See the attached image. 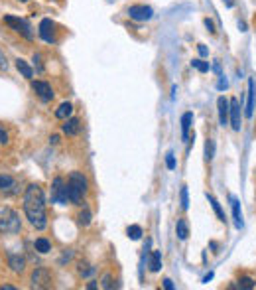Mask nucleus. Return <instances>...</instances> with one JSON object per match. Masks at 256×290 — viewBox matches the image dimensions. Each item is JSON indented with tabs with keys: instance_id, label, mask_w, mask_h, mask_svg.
I'll use <instances>...</instances> for the list:
<instances>
[{
	"instance_id": "20",
	"label": "nucleus",
	"mask_w": 256,
	"mask_h": 290,
	"mask_svg": "<svg viewBox=\"0 0 256 290\" xmlns=\"http://www.w3.org/2000/svg\"><path fill=\"white\" fill-rule=\"evenodd\" d=\"M176 233H178V239H180V241H186V239L190 237V225H188L186 219H178V223H176Z\"/></svg>"
},
{
	"instance_id": "25",
	"label": "nucleus",
	"mask_w": 256,
	"mask_h": 290,
	"mask_svg": "<svg viewBox=\"0 0 256 290\" xmlns=\"http://www.w3.org/2000/svg\"><path fill=\"white\" fill-rule=\"evenodd\" d=\"M213 158H215V140L207 138V142H205V162H211Z\"/></svg>"
},
{
	"instance_id": "31",
	"label": "nucleus",
	"mask_w": 256,
	"mask_h": 290,
	"mask_svg": "<svg viewBox=\"0 0 256 290\" xmlns=\"http://www.w3.org/2000/svg\"><path fill=\"white\" fill-rule=\"evenodd\" d=\"M100 286H102V288H112V286H114V284H112V276H110V274H102Z\"/></svg>"
},
{
	"instance_id": "44",
	"label": "nucleus",
	"mask_w": 256,
	"mask_h": 290,
	"mask_svg": "<svg viewBox=\"0 0 256 290\" xmlns=\"http://www.w3.org/2000/svg\"><path fill=\"white\" fill-rule=\"evenodd\" d=\"M224 4H226V6H228V8H232V0H223Z\"/></svg>"
},
{
	"instance_id": "27",
	"label": "nucleus",
	"mask_w": 256,
	"mask_h": 290,
	"mask_svg": "<svg viewBox=\"0 0 256 290\" xmlns=\"http://www.w3.org/2000/svg\"><path fill=\"white\" fill-rule=\"evenodd\" d=\"M95 266L93 264H87V262H81L79 264V274L81 276H91V274H95Z\"/></svg>"
},
{
	"instance_id": "30",
	"label": "nucleus",
	"mask_w": 256,
	"mask_h": 290,
	"mask_svg": "<svg viewBox=\"0 0 256 290\" xmlns=\"http://www.w3.org/2000/svg\"><path fill=\"white\" fill-rule=\"evenodd\" d=\"M192 67L193 69H197V71H201V73H207V71H209V64L203 62V60H193Z\"/></svg>"
},
{
	"instance_id": "9",
	"label": "nucleus",
	"mask_w": 256,
	"mask_h": 290,
	"mask_svg": "<svg viewBox=\"0 0 256 290\" xmlns=\"http://www.w3.org/2000/svg\"><path fill=\"white\" fill-rule=\"evenodd\" d=\"M38 34H40V38L46 42V44H56V24L50 20V18H44L42 22H40V30H38Z\"/></svg>"
},
{
	"instance_id": "7",
	"label": "nucleus",
	"mask_w": 256,
	"mask_h": 290,
	"mask_svg": "<svg viewBox=\"0 0 256 290\" xmlns=\"http://www.w3.org/2000/svg\"><path fill=\"white\" fill-rule=\"evenodd\" d=\"M128 16L136 22H148L154 18V10L152 6H146V4H134L128 8Z\"/></svg>"
},
{
	"instance_id": "12",
	"label": "nucleus",
	"mask_w": 256,
	"mask_h": 290,
	"mask_svg": "<svg viewBox=\"0 0 256 290\" xmlns=\"http://www.w3.org/2000/svg\"><path fill=\"white\" fill-rule=\"evenodd\" d=\"M217 111H219V125L226 127L228 125V113H230V101L224 97H219L217 99Z\"/></svg>"
},
{
	"instance_id": "6",
	"label": "nucleus",
	"mask_w": 256,
	"mask_h": 290,
	"mask_svg": "<svg viewBox=\"0 0 256 290\" xmlns=\"http://www.w3.org/2000/svg\"><path fill=\"white\" fill-rule=\"evenodd\" d=\"M30 282H32V288H50L54 282V276L46 266H38V268H34Z\"/></svg>"
},
{
	"instance_id": "10",
	"label": "nucleus",
	"mask_w": 256,
	"mask_h": 290,
	"mask_svg": "<svg viewBox=\"0 0 256 290\" xmlns=\"http://www.w3.org/2000/svg\"><path fill=\"white\" fill-rule=\"evenodd\" d=\"M228 121L234 132H238L242 127V111H240V103L238 99H230V113H228Z\"/></svg>"
},
{
	"instance_id": "40",
	"label": "nucleus",
	"mask_w": 256,
	"mask_h": 290,
	"mask_svg": "<svg viewBox=\"0 0 256 290\" xmlns=\"http://www.w3.org/2000/svg\"><path fill=\"white\" fill-rule=\"evenodd\" d=\"M50 142H52V144H58V142H60V136H58V134H54V136L50 138Z\"/></svg>"
},
{
	"instance_id": "33",
	"label": "nucleus",
	"mask_w": 256,
	"mask_h": 290,
	"mask_svg": "<svg viewBox=\"0 0 256 290\" xmlns=\"http://www.w3.org/2000/svg\"><path fill=\"white\" fill-rule=\"evenodd\" d=\"M226 87H228V81L224 79V75H219V81H217V89H219V91H224Z\"/></svg>"
},
{
	"instance_id": "15",
	"label": "nucleus",
	"mask_w": 256,
	"mask_h": 290,
	"mask_svg": "<svg viewBox=\"0 0 256 290\" xmlns=\"http://www.w3.org/2000/svg\"><path fill=\"white\" fill-rule=\"evenodd\" d=\"M230 207H232V219H234V227L236 229H242V211H240V201L234 197V195H230Z\"/></svg>"
},
{
	"instance_id": "26",
	"label": "nucleus",
	"mask_w": 256,
	"mask_h": 290,
	"mask_svg": "<svg viewBox=\"0 0 256 290\" xmlns=\"http://www.w3.org/2000/svg\"><path fill=\"white\" fill-rule=\"evenodd\" d=\"M126 235H128V239H132V241H138V239L142 237V227H140V225H130L126 229Z\"/></svg>"
},
{
	"instance_id": "16",
	"label": "nucleus",
	"mask_w": 256,
	"mask_h": 290,
	"mask_svg": "<svg viewBox=\"0 0 256 290\" xmlns=\"http://www.w3.org/2000/svg\"><path fill=\"white\" fill-rule=\"evenodd\" d=\"M64 132L67 136H77L81 132V121L75 119V117H69L64 125Z\"/></svg>"
},
{
	"instance_id": "42",
	"label": "nucleus",
	"mask_w": 256,
	"mask_h": 290,
	"mask_svg": "<svg viewBox=\"0 0 256 290\" xmlns=\"http://www.w3.org/2000/svg\"><path fill=\"white\" fill-rule=\"evenodd\" d=\"M211 278H213V272H209V274H207V276H205V278H203V282H209V280H211Z\"/></svg>"
},
{
	"instance_id": "13",
	"label": "nucleus",
	"mask_w": 256,
	"mask_h": 290,
	"mask_svg": "<svg viewBox=\"0 0 256 290\" xmlns=\"http://www.w3.org/2000/svg\"><path fill=\"white\" fill-rule=\"evenodd\" d=\"M8 266L12 272H24L26 268V258L18 253H8Z\"/></svg>"
},
{
	"instance_id": "21",
	"label": "nucleus",
	"mask_w": 256,
	"mask_h": 290,
	"mask_svg": "<svg viewBox=\"0 0 256 290\" xmlns=\"http://www.w3.org/2000/svg\"><path fill=\"white\" fill-rule=\"evenodd\" d=\"M207 199H209V203H211V207H213V211L217 213V217H219V221H224L226 217H224V211H223V207H221V203L217 201V197H215V195H211V193H207Z\"/></svg>"
},
{
	"instance_id": "39",
	"label": "nucleus",
	"mask_w": 256,
	"mask_h": 290,
	"mask_svg": "<svg viewBox=\"0 0 256 290\" xmlns=\"http://www.w3.org/2000/svg\"><path fill=\"white\" fill-rule=\"evenodd\" d=\"M197 50H199V54H201V56H207V54H209V52H207V48H205L203 44H199V48H197Z\"/></svg>"
},
{
	"instance_id": "11",
	"label": "nucleus",
	"mask_w": 256,
	"mask_h": 290,
	"mask_svg": "<svg viewBox=\"0 0 256 290\" xmlns=\"http://www.w3.org/2000/svg\"><path fill=\"white\" fill-rule=\"evenodd\" d=\"M32 89L36 91V95L40 97L44 103H50V101L56 97L52 85H50L48 81H32Z\"/></svg>"
},
{
	"instance_id": "22",
	"label": "nucleus",
	"mask_w": 256,
	"mask_h": 290,
	"mask_svg": "<svg viewBox=\"0 0 256 290\" xmlns=\"http://www.w3.org/2000/svg\"><path fill=\"white\" fill-rule=\"evenodd\" d=\"M16 69H18L26 79H32L34 77V69L28 65V62H24V60H20V58L16 60Z\"/></svg>"
},
{
	"instance_id": "32",
	"label": "nucleus",
	"mask_w": 256,
	"mask_h": 290,
	"mask_svg": "<svg viewBox=\"0 0 256 290\" xmlns=\"http://www.w3.org/2000/svg\"><path fill=\"white\" fill-rule=\"evenodd\" d=\"M166 166H168L170 170L176 168V156H174V152H168V154H166Z\"/></svg>"
},
{
	"instance_id": "29",
	"label": "nucleus",
	"mask_w": 256,
	"mask_h": 290,
	"mask_svg": "<svg viewBox=\"0 0 256 290\" xmlns=\"http://www.w3.org/2000/svg\"><path fill=\"white\" fill-rule=\"evenodd\" d=\"M180 201H182V209H188V207H190V193H188V186L182 188V192H180Z\"/></svg>"
},
{
	"instance_id": "24",
	"label": "nucleus",
	"mask_w": 256,
	"mask_h": 290,
	"mask_svg": "<svg viewBox=\"0 0 256 290\" xmlns=\"http://www.w3.org/2000/svg\"><path fill=\"white\" fill-rule=\"evenodd\" d=\"M34 247H36V251H40L42 255H46V253H50V251H52V243H50L48 239H44V237H40V239H36V243H34Z\"/></svg>"
},
{
	"instance_id": "19",
	"label": "nucleus",
	"mask_w": 256,
	"mask_h": 290,
	"mask_svg": "<svg viewBox=\"0 0 256 290\" xmlns=\"http://www.w3.org/2000/svg\"><path fill=\"white\" fill-rule=\"evenodd\" d=\"M148 266L152 272H158L162 268V253L160 251H152L150 257H148Z\"/></svg>"
},
{
	"instance_id": "38",
	"label": "nucleus",
	"mask_w": 256,
	"mask_h": 290,
	"mask_svg": "<svg viewBox=\"0 0 256 290\" xmlns=\"http://www.w3.org/2000/svg\"><path fill=\"white\" fill-rule=\"evenodd\" d=\"M164 288H168V290H174L176 286H174V282L170 280V278H164Z\"/></svg>"
},
{
	"instance_id": "41",
	"label": "nucleus",
	"mask_w": 256,
	"mask_h": 290,
	"mask_svg": "<svg viewBox=\"0 0 256 290\" xmlns=\"http://www.w3.org/2000/svg\"><path fill=\"white\" fill-rule=\"evenodd\" d=\"M87 288H89V290H95V288H96V282H95V280H91V282L87 284Z\"/></svg>"
},
{
	"instance_id": "37",
	"label": "nucleus",
	"mask_w": 256,
	"mask_h": 290,
	"mask_svg": "<svg viewBox=\"0 0 256 290\" xmlns=\"http://www.w3.org/2000/svg\"><path fill=\"white\" fill-rule=\"evenodd\" d=\"M0 144H8V134L0 129Z\"/></svg>"
},
{
	"instance_id": "18",
	"label": "nucleus",
	"mask_w": 256,
	"mask_h": 290,
	"mask_svg": "<svg viewBox=\"0 0 256 290\" xmlns=\"http://www.w3.org/2000/svg\"><path fill=\"white\" fill-rule=\"evenodd\" d=\"M71 113H73V105H71L69 101L62 103V105L56 109V117H58V119H62V121H67V119L71 117Z\"/></svg>"
},
{
	"instance_id": "36",
	"label": "nucleus",
	"mask_w": 256,
	"mask_h": 290,
	"mask_svg": "<svg viewBox=\"0 0 256 290\" xmlns=\"http://www.w3.org/2000/svg\"><path fill=\"white\" fill-rule=\"evenodd\" d=\"M205 26H207V30H209V32L215 34V24H213V22H211L209 18H205Z\"/></svg>"
},
{
	"instance_id": "23",
	"label": "nucleus",
	"mask_w": 256,
	"mask_h": 290,
	"mask_svg": "<svg viewBox=\"0 0 256 290\" xmlns=\"http://www.w3.org/2000/svg\"><path fill=\"white\" fill-rule=\"evenodd\" d=\"M91 219H93V215H91V209H89V207H83V209L79 211V215H77V221H79L81 227H89L91 225Z\"/></svg>"
},
{
	"instance_id": "8",
	"label": "nucleus",
	"mask_w": 256,
	"mask_h": 290,
	"mask_svg": "<svg viewBox=\"0 0 256 290\" xmlns=\"http://www.w3.org/2000/svg\"><path fill=\"white\" fill-rule=\"evenodd\" d=\"M20 192V184L10 174H0V195H16Z\"/></svg>"
},
{
	"instance_id": "45",
	"label": "nucleus",
	"mask_w": 256,
	"mask_h": 290,
	"mask_svg": "<svg viewBox=\"0 0 256 290\" xmlns=\"http://www.w3.org/2000/svg\"><path fill=\"white\" fill-rule=\"evenodd\" d=\"M20 2H28V0H20Z\"/></svg>"
},
{
	"instance_id": "35",
	"label": "nucleus",
	"mask_w": 256,
	"mask_h": 290,
	"mask_svg": "<svg viewBox=\"0 0 256 290\" xmlns=\"http://www.w3.org/2000/svg\"><path fill=\"white\" fill-rule=\"evenodd\" d=\"M8 69V60H6V56L0 52V71H6Z\"/></svg>"
},
{
	"instance_id": "1",
	"label": "nucleus",
	"mask_w": 256,
	"mask_h": 290,
	"mask_svg": "<svg viewBox=\"0 0 256 290\" xmlns=\"http://www.w3.org/2000/svg\"><path fill=\"white\" fill-rule=\"evenodd\" d=\"M24 213L28 221L38 231H44L48 227V215H46V195L38 184H30L24 192Z\"/></svg>"
},
{
	"instance_id": "2",
	"label": "nucleus",
	"mask_w": 256,
	"mask_h": 290,
	"mask_svg": "<svg viewBox=\"0 0 256 290\" xmlns=\"http://www.w3.org/2000/svg\"><path fill=\"white\" fill-rule=\"evenodd\" d=\"M89 192V182L85 178V174L81 172H71L67 178V193H69V203L73 205H81L85 195Z\"/></svg>"
},
{
	"instance_id": "43",
	"label": "nucleus",
	"mask_w": 256,
	"mask_h": 290,
	"mask_svg": "<svg viewBox=\"0 0 256 290\" xmlns=\"http://www.w3.org/2000/svg\"><path fill=\"white\" fill-rule=\"evenodd\" d=\"M0 290H16L14 286H10V284H4V286H0Z\"/></svg>"
},
{
	"instance_id": "14",
	"label": "nucleus",
	"mask_w": 256,
	"mask_h": 290,
	"mask_svg": "<svg viewBox=\"0 0 256 290\" xmlns=\"http://www.w3.org/2000/svg\"><path fill=\"white\" fill-rule=\"evenodd\" d=\"M254 107H256V81L250 79L248 81V103H246V111H244V115L248 119L254 115Z\"/></svg>"
},
{
	"instance_id": "28",
	"label": "nucleus",
	"mask_w": 256,
	"mask_h": 290,
	"mask_svg": "<svg viewBox=\"0 0 256 290\" xmlns=\"http://www.w3.org/2000/svg\"><path fill=\"white\" fill-rule=\"evenodd\" d=\"M254 280H252V278H250V276H240V278H238V284H236V286H238V288H246V290H250V288H254Z\"/></svg>"
},
{
	"instance_id": "34",
	"label": "nucleus",
	"mask_w": 256,
	"mask_h": 290,
	"mask_svg": "<svg viewBox=\"0 0 256 290\" xmlns=\"http://www.w3.org/2000/svg\"><path fill=\"white\" fill-rule=\"evenodd\" d=\"M34 65H36V69H38L40 73L44 71V65H42V56H40V54H36V56H34Z\"/></svg>"
},
{
	"instance_id": "17",
	"label": "nucleus",
	"mask_w": 256,
	"mask_h": 290,
	"mask_svg": "<svg viewBox=\"0 0 256 290\" xmlns=\"http://www.w3.org/2000/svg\"><path fill=\"white\" fill-rule=\"evenodd\" d=\"M192 125H193V113H184V117H182V140L190 138Z\"/></svg>"
},
{
	"instance_id": "5",
	"label": "nucleus",
	"mask_w": 256,
	"mask_h": 290,
	"mask_svg": "<svg viewBox=\"0 0 256 290\" xmlns=\"http://www.w3.org/2000/svg\"><path fill=\"white\" fill-rule=\"evenodd\" d=\"M50 199L52 203H60V205H67L69 201V193H67V182L64 178H54L52 182V192H50Z\"/></svg>"
},
{
	"instance_id": "3",
	"label": "nucleus",
	"mask_w": 256,
	"mask_h": 290,
	"mask_svg": "<svg viewBox=\"0 0 256 290\" xmlns=\"http://www.w3.org/2000/svg\"><path fill=\"white\" fill-rule=\"evenodd\" d=\"M22 231V219L12 207H0V233L18 235Z\"/></svg>"
},
{
	"instance_id": "4",
	"label": "nucleus",
	"mask_w": 256,
	"mask_h": 290,
	"mask_svg": "<svg viewBox=\"0 0 256 290\" xmlns=\"http://www.w3.org/2000/svg\"><path fill=\"white\" fill-rule=\"evenodd\" d=\"M6 26H10V30H14L16 34H20L22 38H26V40H34V32H32V26H30V22L28 20H24V18H18V16H4V20H2Z\"/></svg>"
}]
</instances>
